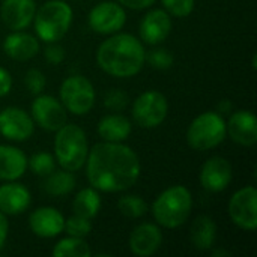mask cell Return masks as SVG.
<instances>
[{"mask_svg":"<svg viewBox=\"0 0 257 257\" xmlns=\"http://www.w3.org/2000/svg\"><path fill=\"white\" fill-rule=\"evenodd\" d=\"M89 184L104 193H119L131 188L140 176V161L137 154L114 142L95 145L87 154Z\"/></svg>","mask_w":257,"mask_h":257,"instance_id":"cell-1","label":"cell"},{"mask_svg":"<svg viewBox=\"0 0 257 257\" xmlns=\"http://www.w3.org/2000/svg\"><path fill=\"white\" fill-rule=\"evenodd\" d=\"M145 60L146 53L142 42L130 33L113 35L105 39L96 51L99 68L119 78L133 77L140 72Z\"/></svg>","mask_w":257,"mask_h":257,"instance_id":"cell-2","label":"cell"},{"mask_svg":"<svg viewBox=\"0 0 257 257\" xmlns=\"http://www.w3.org/2000/svg\"><path fill=\"white\" fill-rule=\"evenodd\" d=\"M193 208V197L188 188L173 185L164 190L152 205V214L158 224L166 229H176L182 226L190 217Z\"/></svg>","mask_w":257,"mask_h":257,"instance_id":"cell-3","label":"cell"},{"mask_svg":"<svg viewBox=\"0 0 257 257\" xmlns=\"http://www.w3.org/2000/svg\"><path fill=\"white\" fill-rule=\"evenodd\" d=\"M54 154L59 164L69 172L80 170L89 154L87 139L84 131L77 125H63L56 131Z\"/></svg>","mask_w":257,"mask_h":257,"instance_id":"cell-4","label":"cell"},{"mask_svg":"<svg viewBox=\"0 0 257 257\" xmlns=\"http://www.w3.org/2000/svg\"><path fill=\"white\" fill-rule=\"evenodd\" d=\"M33 18L36 35L41 41L51 44L66 35L72 23V9L63 0H50L35 12Z\"/></svg>","mask_w":257,"mask_h":257,"instance_id":"cell-5","label":"cell"},{"mask_svg":"<svg viewBox=\"0 0 257 257\" xmlns=\"http://www.w3.org/2000/svg\"><path fill=\"white\" fill-rule=\"evenodd\" d=\"M226 137V122L217 111L199 114L188 126L187 140L196 151H208L218 146Z\"/></svg>","mask_w":257,"mask_h":257,"instance_id":"cell-6","label":"cell"},{"mask_svg":"<svg viewBox=\"0 0 257 257\" xmlns=\"http://www.w3.org/2000/svg\"><path fill=\"white\" fill-rule=\"evenodd\" d=\"M60 101L72 114H86L95 102V89L83 75L68 77L60 86Z\"/></svg>","mask_w":257,"mask_h":257,"instance_id":"cell-7","label":"cell"},{"mask_svg":"<svg viewBox=\"0 0 257 257\" xmlns=\"http://www.w3.org/2000/svg\"><path fill=\"white\" fill-rule=\"evenodd\" d=\"M167 111V99L157 90L142 93L133 104V119L142 128H157L166 119Z\"/></svg>","mask_w":257,"mask_h":257,"instance_id":"cell-8","label":"cell"},{"mask_svg":"<svg viewBox=\"0 0 257 257\" xmlns=\"http://www.w3.org/2000/svg\"><path fill=\"white\" fill-rule=\"evenodd\" d=\"M230 220L241 229L257 227V191L253 185L238 190L229 202Z\"/></svg>","mask_w":257,"mask_h":257,"instance_id":"cell-9","label":"cell"},{"mask_svg":"<svg viewBox=\"0 0 257 257\" xmlns=\"http://www.w3.org/2000/svg\"><path fill=\"white\" fill-rule=\"evenodd\" d=\"M126 21L125 9L114 2H102L96 5L89 14L90 29L101 35H111L119 32Z\"/></svg>","mask_w":257,"mask_h":257,"instance_id":"cell-10","label":"cell"},{"mask_svg":"<svg viewBox=\"0 0 257 257\" xmlns=\"http://www.w3.org/2000/svg\"><path fill=\"white\" fill-rule=\"evenodd\" d=\"M32 114L35 122L47 130L57 131L66 123V111L60 101L50 95H38L32 104Z\"/></svg>","mask_w":257,"mask_h":257,"instance_id":"cell-11","label":"cell"},{"mask_svg":"<svg viewBox=\"0 0 257 257\" xmlns=\"http://www.w3.org/2000/svg\"><path fill=\"white\" fill-rule=\"evenodd\" d=\"M33 120L21 108L8 107L0 111V134L12 142H24L33 134Z\"/></svg>","mask_w":257,"mask_h":257,"instance_id":"cell-12","label":"cell"},{"mask_svg":"<svg viewBox=\"0 0 257 257\" xmlns=\"http://www.w3.org/2000/svg\"><path fill=\"white\" fill-rule=\"evenodd\" d=\"M232 176H233L232 164L223 157H212L202 167L200 182L205 190L218 193L229 187Z\"/></svg>","mask_w":257,"mask_h":257,"instance_id":"cell-13","label":"cell"},{"mask_svg":"<svg viewBox=\"0 0 257 257\" xmlns=\"http://www.w3.org/2000/svg\"><path fill=\"white\" fill-rule=\"evenodd\" d=\"M226 134H229L230 139L241 146H254L257 143V120L254 113L248 110L235 111L226 123Z\"/></svg>","mask_w":257,"mask_h":257,"instance_id":"cell-14","label":"cell"},{"mask_svg":"<svg viewBox=\"0 0 257 257\" xmlns=\"http://www.w3.org/2000/svg\"><path fill=\"white\" fill-rule=\"evenodd\" d=\"M29 224L32 232L39 238H54L65 230L63 215L50 206L38 208L30 214Z\"/></svg>","mask_w":257,"mask_h":257,"instance_id":"cell-15","label":"cell"},{"mask_svg":"<svg viewBox=\"0 0 257 257\" xmlns=\"http://www.w3.org/2000/svg\"><path fill=\"white\" fill-rule=\"evenodd\" d=\"M35 12V0H3L0 8L2 21L15 32L26 29L32 23Z\"/></svg>","mask_w":257,"mask_h":257,"instance_id":"cell-16","label":"cell"},{"mask_svg":"<svg viewBox=\"0 0 257 257\" xmlns=\"http://www.w3.org/2000/svg\"><path fill=\"white\" fill-rule=\"evenodd\" d=\"M172 30V18L163 9H154L145 15L140 23V36L146 44L157 45L163 42Z\"/></svg>","mask_w":257,"mask_h":257,"instance_id":"cell-17","label":"cell"},{"mask_svg":"<svg viewBox=\"0 0 257 257\" xmlns=\"http://www.w3.org/2000/svg\"><path fill=\"white\" fill-rule=\"evenodd\" d=\"M161 242V230L158 229V226L151 223H143L137 226L130 235V248L136 256H152L160 248Z\"/></svg>","mask_w":257,"mask_h":257,"instance_id":"cell-18","label":"cell"},{"mask_svg":"<svg viewBox=\"0 0 257 257\" xmlns=\"http://www.w3.org/2000/svg\"><path fill=\"white\" fill-rule=\"evenodd\" d=\"M30 205L29 190L15 182L0 185V212L5 215L23 214Z\"/></svg>","mask_w":257,"mask_h":257,"instance_id":"cell-19","label":"cell"},{"mask_svg":"<svg viewBox=\"0 0 257 257\" xmlns=\"http://www.w3.org/2000/svg\"><path fill=\"white\" fill-rule=\"evenodd\" d=\"M3 51L14 60H29L35 57L39 51V42L35 36L17 30L11 33L3 41Z\"/></svg>","mask_w":257,"mask_h":257,"instance_id":"cell-20","label":"cell"},{"mask_svg":"<svg viewBox=\"0 0 257 257\" xmlns=\"http://www.w3.org/2000/svg\"><path fill=\"white\" fill-rule=\"evenodd\" d=\"M27 169L26 155L14 148L0 145V179L2 181H15L24 175Z\"/></svg>","mask_w":257,"mask_h":257,"instance_id":"cell-21","label":"cell"},{"mask_svg":"<svg viewBox=\"0 0 257 257\" xmlns=\"http://www.w3.org/2000/svg\"><path fill=\"white\" fill-rule=\"evenodd\" d=\"M98 134L105 142L120 143L131 134V122L122 114L104 116L98 123Z\"/></svg>","mask_w":257,"mask_h":257,"instance_id":"cell-22","label":"cell"},{"mask_svg":"<svg viewBox=\"0 0 257 257\" xmlns=\"http://www.w3.org/2000/svg\"><path fill=\"white\" fill-rule=\"evenodd\" d=\"M191 242L197 250H209L214 247L217 238V226L214 220L208 215H200L194 220L191 226Z\"/></svg>","mask_w":257,"mask_h":257,"instance_id":"cell-23","label":"cell"},{"mask_svg":"<svg viewBox=\"0 0 257 257\" xmlns=\"http://www.w3.org/2000/svg\"><path fill=\"white\" fill-rule=\"evenodd\" d=\"M101 208V197L98 191L92 188H83L74 199L72 203V211L75 215L83 217V218H93L99 212Z\"/></svg>","mask_w":257,"mask_h":257,"instance_id":"cell-24","label":"cell"},{"mask_svg":"<svg viewBox=\"0 0 257 257\" xmlns=\"http://www.w3.org/2000/svg\"><path fill=\"white\" fill-rule=\"evenodd\" d=\"M75 187V178L69 170L53 172L47 176L42 188L50 196H65L69 194Z\"/></svg>","mask_w":257,"mask_h":257,"instance_id":"cell-25","label":"cell"},{"mask_svg":"<svg viewBox=\"0 0 257 257\" xmlns=\"http://www.w3.org/2000/svg\"><path fill=\"white\" fill-rule=\"evenodd\" d=\"M92 254L87 242L83 238L69 236L59 241L53 250V256L56 257H89Z\"/></svg>","mask_w":257,"mask_h":257,"instance_id":"cell-26","label":"cell"},{"mask_svg":"<svg viewBox=\"0 0 257 257\" xmlns=\"http://www.w3.org/2000/svg\"><path fill=\"white\" fill-rule=\"evenodd\" d=\"M117 209L128 218H140L148 212V205L140 196H123L117 202Z\"/></svg>","mask_w":257,"mask_h":257,"instance_id":"cell-27","label":"cell"},{"mask_svg":"<svg viewBox=\"0 0 257 257\" xmlns=\"http://www.w3.org/2000/svg\"><path fill=\"white\" fill-rule=\"evenodd\" d=\"M27 166L32 169V172L38 176H48L54 172V158L48 152H38L35 154L29 161Z\"/></svg>","mask_w":257,"mask_h":257,"instance_id":"cell-28","label":"cell"},{"mask_svg":"<svg viewBox=\"0 0 257 257\" xmlns=\"http://www.w3.org/2000/svg\"><path fill=\"white\" fill-rule=\"evenodd\" d=\"M65 230L69 236L86 238L92 230V224L87 218H83V217H78L74 214L71 218H68L65 221Z\"/></svg>","mask_w":257,"mask_h":257,"instance_id":"cell-29","label":"cell"},{"mask_svg":"<svg viewBox=\"0 0 257 257\" xmlns=\"http://www.w3.org/2000/svg\"><path fill=\"white\" fill-rule=\"evenodd\" d=\"M149 65L155 69H169L173 65V54L166 48H158L146 56Z\"/></svg>","mask_w":257,"mask_h":257,"instance_id":"cell-30","label":"cell"},{"mask_svg":"<svg viewBox=\"0 0 257 257\" xmlns=\"http://www.w3.org/2000/svg\"><path fill=\"white\" fill-rule=\"evenodd\" d=\"M167 12L173 17H187L194 9V0H161Z\"/></svg>","mask_w":257,"mask_h":257,"instance_id":"cell-31","label":"cell"},{"mask_svg":"<svg viewBox=\"0 0 257 257\" xmlns=\"http://www.w3.org/2000/svg\"><path fill=\"white\" fill-rule=\"evenodd\" d=\"M45 75L38 69H29L24 77V84L27 90L33 95H39L45 89Z\"/></svg>","mask_w":257,"mask_h":257,"instance_id":"cell-32","label":"cell"},{"mask_svg":"<svg viewBox=\"0 0 257 257\" xmlns=\"http://www.w3.org/2000/svg\"><path fill=\"white\" fill-rule=\"evenodd\" d=\"M104 104L108 110L120 111L128 105V95L122 90H110L104 98Z\"/></svg>","mask_w":257,"mask_h":257,"instance_id":"cell-33","label":"cell"},{"mask_svg":"<svg viewBox=\"0 0 257 257\" xmlns=\"http://www.w3.org/2000/svg\"><path fill=\"white\" fill-rule=\"evenodd\" d=\"M45 59H47V62H50L53 65H59L65 59V50L60 45H56L51 42V45L45 48Z\"/></svg>","mask_w":257,"mask_h":257,"instance_id":"cell-34","label":"cell"},{"mask_svg":"<svg viewBox=\"0 0 257 257\" xmlns=\"http://www.w3.org/2000/svg\"><path fill=\"white\" fill-rule=\"evenodd\" d=\"M11 87H12V77L5 68L0 66V96L8 95Z\"/></svg>","mask_w":257,"mask_h":257,"instance_id":"cell-35","label":"cell"},{"mask_svg":"<svg viewBox=\"0 0 257 257\" xmlns=\"http://www.w3.org/2000/svg\"><path fill=\"white\" fill-rule=\"evenodd\" d=\"M154 2L155 0H119L120 5L130 9H145V8H149Z\"/></svg>","mask_w":257,"mask_h":257,"instance_id":"cell-36","label":"cell"},{"mask_svg":"<svg viewBox=\"0 0 257 257\" xmlns=\"http://www.w3.org/2000/svg\"><path fill=\"white\" fill-rule=\"evenodd\" d=\"M8 230H9L8 220H6L5 214H3V212H0V250L3 248V245H5V242H6Z\"/></svg>","mask_w":257,"mask_h":257,"instance_id":"cell-37","label":"cell"},{"mask_svg":"<svg viewBox=\"0 0 257 257\" xmlns=\"http://www.w3.org/2000/svg\"><path fill=\"white\" fill-rule=\"evenodd\" d=\"M212 256H214V257L229 256V253H227V251H224V250H217V251H214V253H212Z\"/></svg>","mask_w":257,"mask_h":257,"instance_id":"cell-38","label":"cell"}]
</instances>
